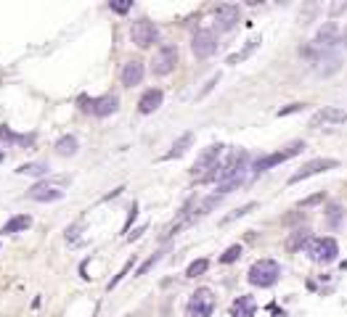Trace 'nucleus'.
Masks as SVG:
<instances>
[{
	"mask_svg": "<svg viewBox=\"0 0 347 317\" xmlns=\"http://www.w3.org/2000/svg\"><path fill=\"white\" fill-rule=\"evenodd\" d=\"M249 164V153L247 151H233L228 156L226 164H217L212 172H207L201 177V183H231V180H241L244 177V169Z\"/></svg>",
	"mask_w": 347,
	"mask_h": 317,
	"instance_id": "obj_1",
	"label": "nucleus"
},
{
	"mask_svg": "<svg viewBox=\"0 0 347 317\" xmlns=\"http://www.w3.org/2000/svg\"><path fill=\"white\" fill-rule=\"evenodd\" d=\"M281 278V267L278 262L273 259H260L249 267V273H247V280L252 285H257V288H271V285H276Z\"/></svg>",
	"mask_w": 347,
	"mask_h": 317,
	"instance_id": "obj_2",
	"label": "nucleus"
},
{
	"mask_svg": "<svg viewBox=\"0 0 347 317\" xmlns=\"http://www.w3.org/2000/svg\"><path fill=\"white\" fill-rule=\"evenodd\" d=\"M302 151H305V143H302V140H294V143H289L287 148H281V151H276V153H268V156L257 158L252 169H255L257 174H260V172H268V169H273V167H278V164H283V162H289V158L299 156Z\"/></svg>",
	"mask_w": 347,
	"mask_h": 317,
	"instance_id": "obj_3",
	"label": "nucleus"
},
{
	"mask_svg": "<svg viewBox=\"0 0 347 317\" xmlns=\"http://www.w3.org/2000/svg\"><path fill=\"white\" fill-rule=\"evenodd\" d=\"M212 309H215V296L210 288H196L188 299V307H186V314L188 317H212Z\"/></svg>",
	"mask_w": 347,
	"mask_h": 317,
	"instance_id": "obj_4",
	"label": "nucleus"
},
{
	"mask_svg": "<svg viewBox=\"0 0 347 317\" xmlns=\"http://www.w3.org/2000/svg\"><path fill=\"white\" fill-rule=\"evenodd\" d=\"M308 254H310V259H313V262H318V264H329V262H334V259H337L339 246H337L334 238H313V241L308 243Z\"/></svg>",
	"mask_w": 347,
	"mask_h": 317,
	"instance_id": "obj_5",
	"label": "nucleus"
},
{
	"mask_svg": "<svg viewBox=\"0 0 347 317\" xmlns=\"http://www.w3.org/2000/svg\"><path fill=\"white\" fill-rule=\"evenodd\" d=\"M130 40L138 45V48H151L156 40H159V29H156L149 19H140L130 27Z\"/></svg>",
	"mask_w": 347,
	"mask_h": 317,
	"instance_id": "obj_6",
	"label": "nucleus"
},
{
	"mask_svg": "<svg viewBox=\"0 0 347 317\" xmlns=\"http://www.w3.org/2000/svg\"><path fill=\"white\" fill-rule=\"evenodd\" d=\"M175 63H178V48L175 45H162L159 53H156L154 61H151V72L156 77H165V74H170L172 69H175Z\"/></svg>",
	"mask_w": 347,
	"mask_h": 317,
	"instance_id": "obj_7",
	"label": "nucleus"
},
{
	"mask_svg": "<svg viewBox=\"0 0 347 317\" xmlns=\"http://www.w3.org/2000/svg\"><path fill=\"white\" fill-rule=\"evenodd\" d=\"M191 51L196 58H210L217 51V37L212 29H199L196 35L191 37Z\"/></svg>",
	"mask_w": 347,
	"mask_h": 317,
	"instance_id": "obj_8",
	"label": "nucleus"
},
{
	"mask_svg": "<svg viewBox=\"0 0 347 317\" xmlns=\"http://www.w3.org/2000/svg\"><path fill=\"white\" fill-rule=\"evenodd\" d=\"M337 167H339L337 158H313V162L302 164V169H297V172L292 174L289 183L294 185V183H299V180H308V177H313V174L326 172V169H337Z\"/></svg>",
	"mask_w": 347,
	"mask_h": 317,
	"instance_id": "obj_9",
	"label": "nucleus"
},
{
	"mask_svg": "<svg viewBox=\"0 0 347 317\" xmlns=\"http://www.w3.org/2000/svg\"><path fill=\"white\" fill-rule=\"evenodd\" d=\"M220 153H223V146H220V143H212L210 148H204V151L199 153V158L194 162L191 172H194V174H199V177H204V174H207V169H215V167H217Z\"/></svg>",
	"mask_w": 347,
	"mask_h": 317,
	"instance_id": "obj_10",
	"label": "nucleus"
},
{
	"mask_svg": "<svg viewBox=\"0 0 347 317\" xmlns=\"http://www.w3.org/2000/svg\"><path fill=\"white\" fill-rule=\"evenodd\" d=\"M239 19H241V11H239V6H233V3H226V6L215 8V27L220 32L233 29L236 24H239Z\"/></svg>",
	"mask_w": 347,
	"mask_h": 317,
	"instance_id": "obj_11",
	"label": "nucleus"
},
{
	"mask_svg": "<svg viewBox=\"0 0 347 317\" xmlns=\"http://www.w3.org/2000/svg\"><path fill=\"white\" fill-rule=\"evenodd\" d=\"M83 108L90 111L93 117H109V114H114V111L119 108V98H117V95H101V98L85 101Z\"/></svg>",
	"mask_w": 347,
	"mask_h": 317,
	"instance_id": "obj_12",
	"label": "nucleus"
},
{
	"mask_svg": "<svg viewBox=\"0 0 347 317\" xmlns=\"http://www.w3.org/2000/svg\"><path fill=\"white\" fill-rule=\"evenodd\" d=\"M347 122V111L337 106H323L321 111H315L310 117V127H321V124H344Z\"/></svg>",
	"mask_w": 347,
	"mask_h": 317,
	"instance_id": "obj_13",
	"label": "nucleus"
},
{
	"mask_svg": "<svg viewBox=\"0 0 347 317\" xmlns=\"http://www.w3.org/2000/svg\"><path fill=\"white\" fill-rule=\"evenodd\" d=\"M27 198H32V201H58V198H64V190L56 188V185H48V183H37L27 190Z\"/></svg>",
	"mask_w": 347,
	"mask_h": 317,
	"instance_id": "obj_14",
	"label": "nucleus"
},
{
	"mask_svg": "<svg viewBox=\"0 0 347 317\" xmlns=\"http://www.w3.org/2000/svg\"><path fill=\"white\" fill-rule=\"evenodd\" d=\"M119 79H122V85H125V87L140 85V79H144V61H138V58L128 61V63H125V66H122V74H119Z\"/></svg>",
	"mask_w": 347,
	"mask_h": 317,
	"instance_id": "obj_15",
	"label": "nucleus"
},
{
	"mask_svg": "<svg viewBox=\"0 0 347 317\" xmlns=\"http://www.w3.org/2000/svg\"><path fill=\"white\" fill-rule=\"evenodd\" d=\"M162 90L159 87H151V90H146L144 95H140V101H138V111L140 114H154L156 108L162 106Z\"/></svg>",
	"mask_w": 347,
	"mask_h": 317,
	"instance_id": "obj_16",
	"label": "nucleus"
},
{
	"mask_svg": "<svg viewBox=\"0 0 347 317\" xmlns=\"http://www.w3.org/2000/svg\"><path fill=\"white\" fill-rule=\"evenodd\" d=\"M255 309H257L255 296H239V299L233 301L231 314H233V317H255Z\"/></svg>",
	"mask_w": 347,
	"mask_h": 317,
	"instance_id": "obj_17",
	"label": "nucleus"
},
{
	"mask_svg": "<svg viewBox=\"0 0 347 317\" xmlns=\"http://www.w3.org/2000/svg\"><path fill=\"white\" fill-rule=\"evenodd\" d=\"M310 241H313L310 230L308 228H297L294 233H289V238H287V243H283V246H287V251H299V248H305Z\"/></svg>",
	"mask_w": 347,
	"mask_h": 317,
	"instance_id": "obj_18",
	"label": "nucleus"
},
{
	"mask_svg": "<svg viewBox=\"0 0 347 317\" xmlns=\"http://www.w3.org/2000/svg\"><path fill=\"white\" fill-rule=\"evenodd\" d=\"M194 143V132H183L175 143H172V148L165 153V158H178V156H183L186 151H188V146Z\"/></svg>",
	"mask_w": 347,
	"mask_h": 317,
	"instance_id": "obj_19",
	"label": "nucleus"
},
{
	"mask_svg": "<svg viewBox=\"0 0 347 317\" xmlns=\"http://www.w3.org/2000/svg\"><path fill=\"white\" fill-rule=\"evenodd\" d=\"M29 225H32V217H29V214H16V217H11V219L6 222L0 233H22V230H27Z\"/></svg>",
	"mask_w": 347,
	"mask_h": 317,
	"instance_id": "obj_20",
	"label": "nucleus"
},
{
	"mask_svg": "<svg viewBox=\"0 0 347 317\" xmlns=\"http://www.w3.org/2000/svg\"><path fill=\"white\" fill-rule=\"evenodd\" d=\"M56 151L61 156H74L77 153V138L74 135H64V138L56 143Z\"/></svg>",
	"mask_w": 347,
	"mask_h": 317,
	"instance_id": "obj_21",
	"label": "nucleus"
},
{
	"mask_svg": "<svg viewBox=\"0 0 347 317\" xmlns=\"http://www.w3.org/2000/svg\"><path fill=\"white\" fill-rule=\"evenodd\" d=\"M48 164H45V162H32V164H22L16 172L19 174H32V177H40V174H48Z\"/></svg>",
	"mask_w": 347,
	"mask_h": 317,
	"instance_id": "obj_22",
	"label": "nucleus"
},
{
	"mask_svg": "<svg viewBox=\"0 0 347 317\" xmlns=\"http://www.w3.org/2000/svg\"><path fill=\"white\" fill-rule=\"evenodd\" d=\"M255 209H257V203H255V201H249V203L239 206V209H236V212L226 214V217H223V225H228V222H233V219H239V217H247L249 212H255Z\"/></svg>",
	"mask_w": 347,
	"mask_h": 317,
	"instance_id": "obj_23",
	"label": "nucleus"
},
{
	"mask_svg": "<svg viewBox=\"0 0 347 317\" xmlns=\"http://www.w3.org/2000/svg\"><path fill=\"white\" fill-rule=\"evenodd\" d=\"M210 269V262L207 259H196V262H191L188 264V269H186V278H199V275H204Z\"/></svg>",
	"mask_w": 347,
	"mask_h": 317,
	"instance_id": "obj_24",
	"label": "nucleus"
},
{
	"mask_svg": "<svg viewBox=\"0 0 347 317\" xmlns=\"http://www.w3.org/2000/svg\"><path fill=\"white\" fill-rule=\"evenodd\" d=\"M241 251H244V248H241L239 243H236V246H228L223 254H220V262H223V264H233L236 259L241 257Z\"/></svg>",
	"mask_w": 347,
	"mask_h": 317,
	"instance_id": "obj_25",
	"label": "nucleus"
},
{
	"mask_svg": "<svg viewBox=\"0 0 347 317\" xmlns=\"http://www.w3.org/2000/svg\"><path fill=\"white\" fill-rule=\"evenodd\" d=\"M257 42H260V40H249V45L244 48V51H241L239 56H231V58H228V63H239V61H244V58H247V56H249V53L257 48Z\"/></svg>",
	"mask_w": 347,
	"mask_h": 317,
	"instance_id": "obj_26",
	"label": "nucleus"
},
{
	"mask_svg": "<svg viewBox=\"0 0 347 317\" xmlns=\"http://www.w3.org/2000/svg\"><path fill=\"white\" fill-rule=\"evenodd\" d=\"M109 8H112L114 13H128L133 8V0H112L109 3Z\"/></svg>",
	"mask_w": 347,
	"mask_h": 317,
	"instance_id": "obj_27",
	"label": "nucleus"
},
{
	"mask_svg": "<svg viewBox=\"0 0 347 317\" xmlns=\"http://www.w3.org/2000/svg\"><path fill=\"white\" fill-rule=\"evenodd\" d=\"M0 140H11V143H27L29 138H19V135H13L6 124H0Z\"/></svg>",
	"mask_w": 347,
	"mask_h": 317,
	"instance_id": "obj_28",
	"label": "nucleus"
},
{
	"mask_svg": "<svg viewBox=\"0 0 347 317\" xmlns=\"http://www.w3.org/2000/svg\"><path fill=\"white\" fill-rule=\"evenodd\" d=\"M326 196L323 193H313V196H308V198H302L299 201V209H308V206H315V203H321Z\"/></svg>",
	"mask_w": 347,
	"mask_h": 317,
	"instance_id": "obj_29",
	"label": "nucleus"
},
{
	"mask_svg": "<svg viewBox=\"0 0 347 317\" xmlns=\"http://www.w3.org/2000/svg\"><path fill=\"white\" fill-rule=\"evenodd\" d=\"M133 262H135V257H133V259H130V262H128V264H125V267H122V269H119V275H117V278H114V280H112V283H109V291H112V288H114V285H117V283H119V280H122V278H125V275H128V273H130V267H133Z\"/></svg>",
	"mask_w": 347,
	"mask_h": 317,
	"instance_id": "obj_30",
	"label": "nucleus"
},
{
	"mask_svg": "<svg viewBox=\"0 0 347 317\" xmlns=\"http://www.w3.org/2000/svg\"><path fill=\"white\" fill-rule=\"evenodd\" d=\"M156 262H159V254H154L151 259H146L144 264H140V267H138V275H146V273H149V269H151V267H154Z\"/></svg>",
	"mask_w": 347,
	"mask_h": 317,
	"instance_id": "obj_31",
	"label": "nucleus"
},
{
	"mask_svg": "<svg viewBox=\"0 0 347 317\" xmlns=\"http://www.w3.org/2000/svg\"><path fill=\"white\" fill-rule=\"evenodd\" d=\"M302 108H305V103H292V106H287V108H281V111H278V117L294 114V111H302Z\"/></svg>",
	"mask_w": 347,
	"mask_h": 317,
	"instance_id": "obj_32",
	"label": "nucleus"
},
{
	"mask_svg": "<svg viewBox=\"0 0 347 317\" xmlns=\"http://www.w3.org/2000/svg\"><path fill=\"white\" fill-rule=\"evenodd\" d=\"M339 206H331V209H329V225H337V222H339Z\"/></svg>",
	"mask_w": 347,
	"mask_h": 317,
	"instance_id": "obj_33",
	"label": "nucleus"
},
{
	"mask_svg": "<svg viewBox=\"0 0 347 317\" xmlns=\"http://www.w3.org/2000/svg\"><path fill=\"white\" fill-rule=\"evenodd\" d=\"M144 230H146V228H138L135 233H130V241H135V238H140V233H144Z\"/></svg>",
	"mask_w": 347,
	"mask_h": 317,
	"instance_id": "obj_34",
	"label": "nucleus"
},
{
	"mask_svg": "<svg viewBox=\"0 0 347 317\" xmlns=\"http://www.w3.org/2000/svg\"><path fill=\"white\" fill-rule=\"evenodd\" d=\"M0 162H3V151H0Z\"/></svg>",
	"mask_w": 347,
	"mask_h": 317,
	"instance_id": "obj_35",
	"label": "nucleus"
}]
</instances>
